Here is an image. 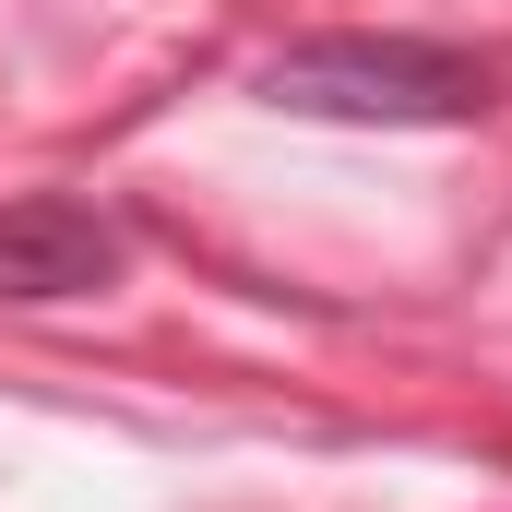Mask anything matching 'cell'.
<instances>
[{"label":"cell","mask_w":512,"mask_h":512,"mask_svg":"<svg viewBox=\"0 0 512 512\" xmlns=\"http://www.w3.org/2000/svg\"><path fill=\"white\" fill-rule=\"evenodd\" d=\"M262 108L358 131H453L501 108V60L441 48V36H298L262 60Z\"/></svg>","instance_id":"cell-1"},{"label":"cell","mask_w":512,"mask_h":512,"mask_svg":"<svg viewBox=\"0 0 512 512\" xmlns=\"http://www.w3.org/2000/svg\"><path fill=\"white\" fill-rule=\"evenodd\" d=\"M96 286H120V227L96 203H72V191L0 203V298L48 310V298H96Z\"/></svg>","instance_id":"cell-2"}]
</instances>
